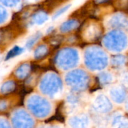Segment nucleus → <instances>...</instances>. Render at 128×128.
<instances>
[{"label": "nucleus", "mask_w": 128, "mask_h": 128, "mask_svg": "<svg viewBox=\"0 0 128 128\" xmlns=\"http://www.w3.org/2000/svg\"><path fill=\"white\" fill-rule=\"evenodd\" d=\"M72 6L71 4H68L66 5V6H64L62 8H61L60 10H59L57 12H56L54 15V18H58L60 17V16H62L63 14H64L68 11L70 9V8Z\"/></svg>", "instance_id": "nucleus-1"}, {"label": "nucleus", "mask_w": 128, "mask_h": 128, "mask_svg": "<svg viewBox=\"0 0 128 128\" xmlns=\"http://www.w3.org/2000/svg\"><path fill=\"white\" fill-rule=\"evenodd\" d=\"M3 1L5 4L8 5H14L17 3L19 0H1Z\"/></svg>", "instance_id": "nucleus-2"}, {"label": "nucleus", "mask_w": 128, "mask_h": 128, "mask_svg": "<svg viewBox=\"0 0 128 128\" xmlns=\"http://www.w3.org/2000/svg\"><path fill=\"white\" fill-rule=\"evenodd\" d=\"M98 1V2H101V1H104V0H97Z\"/></svg>", "instance_id": "nucleus-3"}]
</instances>
